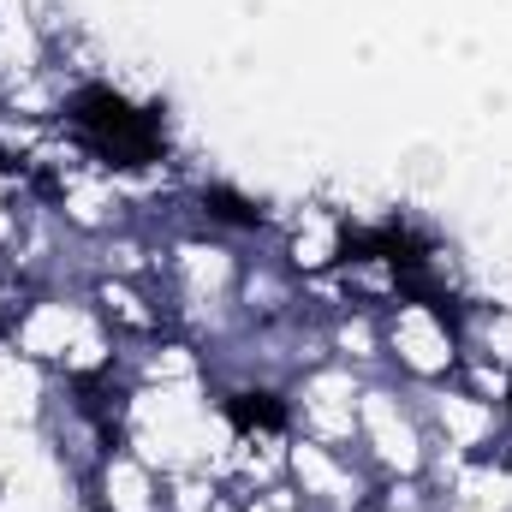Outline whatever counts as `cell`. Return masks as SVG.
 Listing matches in <instances>:
<instances>
[{"instance_id": "3957f363", "label": "cell", "mask_w": 512, "mask_h": 512, "mask_svg": "<svg viewBox=\"0 0 512 512\" xmlns=\"http://www.w3.org/2000/svg\"><path fill=\"white\" fill-rule=\"evenodd\" d=\"M203 209H209L215 221H227V227H256V221H262V209H256L251 197H239V191H227V185H209V191H203Z\"/></svg>"}, {"instance_id": "7a4b0ae2", "label": "cell", "mask_w": 512, "mask_h": 512, "mask_svg": "<svg viewBox=\"0 0 512 512\" xmlns=\"http://www.w3.org/2000/svg\"><path fill=\"white\" fill-rule=\"evenodd\" d=\"M227 417H233L239 429H280V423H286V411H280L274 393H233V399H227Z\"/></svg>"}, {"instance_id": "6da1fadb", "label": "cell", "mask_w": 512, "mask_h": 512, "mask_svg": "<svg viewBox=\"0 0 512 512\" xmlns=\"http://www.w3.org/2000/svg\"><path fill=\"white\" fill-rule=\"evenodd\" d=\"M72 126H78V137H84L96 155H108L114 167H149V161H161V149H167L161 120H155L149 108H131L126 96H114V90H102V84H90V90L72 96Z\"/></svg>"}]
</instances>
